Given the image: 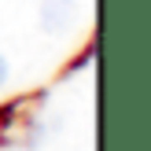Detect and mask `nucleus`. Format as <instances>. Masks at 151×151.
I'll use <instances>...</instances> for the list:
<instances>
[{
    "mask_svg": "<svg viewBox=\"0 0 151 151\" xmlns=\"http://www.w3.org/2000/svg\"><path fill=\"white\" fill-rule=\"evenodd\" d=\"M70 19H74V0H48L41 7V26L48 33H59Z\"/></svg>",
    "mask_w": 151,
    "mask_h": 151,
    "instance_id": "f257e3e1",
    "label": "nucleus"
},
{
    "mask_svg": "<svg viewBox=\"0 0 151 151\" xmlns=\"http://www.w3.org/2000/svg\"><path fill=\"white\" fill-rule=\"evenodd\" d=\"M4 81H7V59L0 55V88H4Z\"/></svg>",
    "mask_w": 151,
    "mask_h": 151,
    "instance_id": "f03ea898",
    "label": "nucleus"
}]
</instances>
